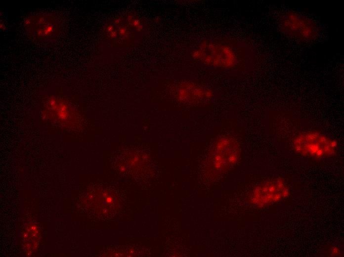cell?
<instances>
[{
  "mask_svg": "<svg viewBox=\"0 0 344 257\" xmlns=\"http://www.w3.org/2000/svg\"><path fill=\"white\" fill-rule=\"evenodd\" d=\"M29 33L41 40H50L58 34V26L54 17L45 15H36L25 22Z\"/></svg>",
  "mask_w": 344,
  "mask_h": 257,
  "instance_id": "8992f818",
  "label": "cell"
},
{
  "mask_svg": "<svg viewBox=\"0 0 344 257\" xmlns=\"http://www.w3.org/2000/svg\"><path fill=\"white\" fill-rule=\"evenodd\" d=\"M289 193V188L285 181L276 178L257 186L250 197V203L257 208H264L280 202Z\"/></svg>",
  "mask_w": 344,
  "mask_h": 257,
  "instance_id": "5b68a950",
  "label": "cell"
},
{
  "mask_svg": "<svg viewBox=\"0 0 344 257\" xmlns=\"http://www.w3.org/2000/svg\"><path fill=\"white\" fill-rule=\"evenodd\" d=\"M337 142L317 131H306L296 135L292 147L298 154L306 157L322 159L334 156L338 150Z\"/></svg>",
  "mask_w": 344,
  "mask_h": 257,
  "instance_id": "7a4b0ae2",
  "label": "cell"
},
{
  "mask_svg": "<svg viewBox=\"0 0 344 257\" xmlns=\"http://www.w3.org/2000/svg\"><path fill=\"white\" fill-rule=\"evenodd\" d=\"M191 56L202 65L233 72H245L253 65L250 48L236 40L203 41L192 50Z\"/></svg>",
  "mask_w": 344,
  "mask_h": 257,
  "instance_id": "6da1fadb",
  "label": "cell"
},
{
  "mask_svg": "<svg viewBox=\"0 0 344 257\" xmlns=\"http://www.w3.org/2000/svg\"><path fill=\"white\" fill-rule=\"evenodd\" d=\"M279 28L287 37L299 42L313 41L320 34L318 26L312 19L293 11H287L280 17Z\"/></svg>",
  "mask_w": 344,
  "mask_h": 257,
  "instance_id": "277c9868",
  "label": "cell"
},
{
  "mask_svg": "<svg viewBox=\"0 0 344 257\" xmlns=\"http://www.w3.org/2000/svg\"><path fill=\"white\" fill-rule=\"evenodd\" d=\"M240 157L238 142L229 136L220 137L215 141L209 152L206 169L212 174H223L236 164Z\"/></svg>",
  "mask_w": 344,
  "mask_h": 257,
  "instance_id": "3957f363",
  "label": "cell"
}]
</instances>
